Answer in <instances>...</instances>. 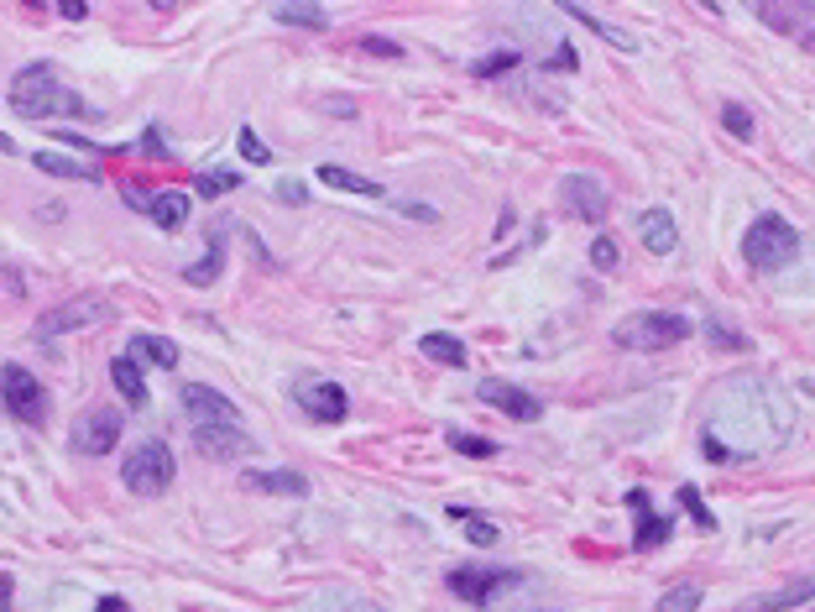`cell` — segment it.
Masks as SVG:
<instances>
[{
    "instance_id": "6da1fadb",
    "label": "cell",
    "mask_w": 815,
    "mask_h": 612,
    "mask_svg": "<svg viewBox=\"0 0 815 612\" xmlns=\"http://www.w3.org/2000/svg\"><path fill=\"white\" fill-rule=\"evenodd\" d=\"M789 429V408H779V398L763 382L732 377L721 382L706 403V424H701V450L716 466H737V461H758L768 456Z\"/></svg>"
},
{
    "instance_id": "7a4b0ae2",
    "label": "cell",
    "mask_w": 815,
    "mask_h": 612,
    "mask_svg": "<svg viewBox=\"0 0 815 612\" xmlns=\"http://www.w3.org/2000/svg\"><path fill=\"white\" fill-rule=\"evenodd\" d=\"M11 116L21 121H53V116H84V100L74 84L58 79L53 63H32L11 79Z\"/></svg>"
},
{
    "instance_id": "3957f363",
    "label": "cell",
    "mask_w": 815,
    "mask_h": 612,
    "mask_svg": "<svg viewBox=\"0 0 815 612\" xmlns=\"http://www.w3.org/2000/svg\"><path fill=\"white\" fill-rule=\"evenodd\" d=\"M800 257V231L784 215H758L748 231H742V262L758 272H779Z\"/></svg>"
},
{
    "instance_id": "277c9868",
    "label": "cell",
    "mask_w": 815,
    "mask_h": 612,
    "mask_svg": "<svg viewBox=\"0 0 815 612\" xmlns=\"http://www.w3.org/2000/svg\"><path fill=\"white\" fill-rule=\"evenodd\" d=\"M695 335V320L685 314H669V309H643V314H627L617 320L612 340L622 351H664V346H680V340Z\"/></svg>"
},
{
    "instance_id": "5b68a950",
    "label": "cell",
    "mask_w": 815,
    "mask_h": 612,
    "mask_svg": "<svg viewBox=\"0 0 815 612\" xmlns=\"http://www.w3.org/2000/svg\"><path fill=\"white\" fill-rule=\"evenodd\" d=\"M173 476H178V466H173V450L162 445V440H142L131 450V456L121 461V482L136 492V497H157V492H168L173 487Z\"/></svg>"
},
{
    "instance_id": "8992f818",
    "label": "cell",
    "mask_w": 815,
    "mask_h": 612,
    "mask_svg": "<svg viewBox=\"0 0 815 612\" xmlns=\"http://www.w3.org/2000/svg\"><path fill=\"white\" fill-rule=\"evenodd\" d=\"M115 320V304L105 299V293H79V299H68L58 309H48L37 320V335L42 340H58V335H74V330H89V325H105Z\"/></svg>"
},
{
    "instance_id": "52a82bcc",
    "label": "cell",
    "mask_w": 815,
    "mask_h": 612,
    "mask_svg": "<svg viewBox=\"0 0 815 612\" xmlns=\"http://www.w3.org/2000/svg\"><path fill=\"white\" fill-rule=\"evenodd\" d=\"M0 403H6V414L21 424L48 419V388H42L27 367H0Z\"/></svg>"
},
{
    "instance_id": "ba28073f",
    "label": "cell",
    "mask_w": 815,
    "mask_h": 612,
    "mask_svg": "<svg viewBox=\"0 0 815 612\" xmlns=\"http://www.w3.org/2000/svg\"><path fill=\"white\" fill-rule=\"evenodd\" d=\"M293 403L304 408L309 419H319V424H340L345 414H351V398H345V388L330 382V377H298L293 382Z\"/></svg>"
},
{
    "instance_id": "9c48e42d",
    "label": "cell",
    "mask_w": 815,
    "mask_h": 612,
    "mask_svg": "<svg viewBox=\"0 0 815 612\" xmlns=\"http://www.w3.org/2000/svg\"><path fill=\"white\" fill-rule=\"evenodd\" d=\"M121 414L115 408H89L84 419H74V435H68V450L74 456H110L115 440H121Z\"/></svg>"
},
{
    "instance_id": "30bf717a",
    "label": "cell",
    "mask_w": 815,
    "mask_h": 612,
    "mask_svg": "<svg viewBox=\"0 0 815 612\" xmlns=\"http://www.w3.org/2000/svg\"><path fill=\"white\" fill-rule=\"evenodd\" d=\"M523 581H528L523 571H471V565H460V571H450V592L465 597V602H476V607H486L492 597L512 592V586H523Z\"/></svg>"
},
{
    "instance_id": "8fae6325",
    "label": "cell",
    "mask_w": 815,
    "mask_h": 612,
    "mask_svg": "<svg viewBox=\"0 0 815 612\" xmlns=\"http://www.w3.org/2000/svg\"><path fill=\"white\" fill-rule=\"evenodd\" d=\"M183 408H189V419L194 424H225V429H241V408L230 403L225 393L215 388H204V382H183Z\"/></svg>"
},
{
    "instance_id": "7c38bea8",
    "label": "cell",
    "mask_w": 815,
    "mask_h": 612,
    "mask_svg": "<svg viewBox=\"0 0 815 612\" xmlns=\"http://www.w3.org/2000/svg\"><path fill=\"white\" fill-rule=\"evenodd\" d=\"M476 398L481 403H492V408H502L507 419H518V424H533L544 414V403L533 398V393H523V388H512V382H502V377H481L476 382Z\"/></svg>"
},
{
    "instance_id": "4fadbf2b",
    "label": "cell",
    "mask_w": 815,
    "mask_h": 612,
    "mask_svg": "<svg viewBox=\"0 0 815 612\" xmlns=\"http://www.w3.org/2000/svg\"><path fill=\"white\" fill-rule=\"evenodd\" d=\"M560 199L570 204V215H580V220H591V225H601L612 215V194L596 184L591 173H570L565 184H560Z\"/></svg>"
},
{
    "instance_id": "5bb4252c",
    "label": "cell",
    "mask_w": 815,
    "mask_h": 612,
    "mask_svg": "<svg viewBox=\"0 0 815 612\" xmlns=\"http://www.w3.org/2000/svg\"><path fill=\"white\" fill-rule=\"evenodd\" d=\"M627 513L638 518V529H633V550H659V544H669L674 524H669L664 513H654V503H648V492H643V487L627 492Z\"/></svg>"
},
{
    "instance_id": "9a60e30c",
    "label": "cell",
    "mask_w": 815,
    "mask_h": 612,
    "mask_svg": "<svg viewBox=\"0 0 815 612\" xmlns=\"http://www.w3.org/2000/svg\"><path fill=\"white\" fill-rule=\"evenodd\" d=\"M194 450L209 461H236L251 456V440L246 429H225V424H194Z\"/></svg>"
},
{
    "instance_id": "2e32d148",
    "label": "cell",
    "mask_w": 815,
    "mask_h": 612,
    "mask_svg": "<svg viewBox=\"0 0 815 612\" xmlns=\"http://www.w3.org/2000/svg\"><path fill=\"white\" fill-rule=\"evenodd\" d=\"M638 236H643V246H648L654 257H669L674 246H680V225H674L669 210H643V215H638Z\"/></svg>"
},
{
    "instance_id": "e0dca14e",
    "label": "cell",
    "mask_w": 815,
    "mask_h": 612,
    "mask_svg": "<svg viewBox=\"0 0 815 612\" xmlns=\"http://www.w3.org/2000/svg\"><path fill=\"white\" fill-rule=\"evenodd\" d=\"M815 597V576H800V581H789L779 586V592H763V597H748L737 612H784V607H800Z\"/></svg>"
},
{
    "instance_id": "ac0fdd59",
    "label": "cell",
    "mask_w": 815,
    "mask_h": 612,
    "mask_svg": "<svg viewBox=\"0 0 815 612\" xmlns=\"http://www.w3.org/2000/svg\"><path fill=\"white\" fill-rule=\"evenodd\" d=\"M314 173H319V184H324V189H340V194H361V199H377V194H382L377 178H361V173L340 168V163H319Z\"/></svg>"
},
{
    "instance_id": "d6986e66",
    "label": "cell",
    "mask_w": 815,
    "mask_h": 612,
    "mask_svg": "<svg viewBox=\"0 0 815 612\" xmlns=\"http://www.w3.org/2000/svg\"><path fill=\"white\" fill-rule=\"evenodd\" d=\"M110 382H115V393L126 398V408H147V382H142V372H136L131 356L110 361Z\"/></svg>"
},
{
    "instance_id": "ffe728a7",
    "label": "cell",
    "mask_w": 815,
    "mask_h": 612,
    "mask_svg": "<svg viewBox=\"0 0 815 612\" xmlns=\"http://www.w3.org/2000/svg\"><path fill=\"white\" fill-rule=\"evenodd\" d=\"M272 21H283V27H309V32H324V27H330V16H324L319 6H309V0H277V6H272Z\"/></svg>"
},
{
    "instance_id": "44dd1931",
    "label": "cell",
    "mask_w": 815,
    "mask_h": 612,
    "mask_svg": "<svg viewBox=\"0 0 815 612\" xmlns=\"http://www.w3.org/2000/svg\"><path fill=\"white\" fill-rule=\"evenodd\" d=\"M246 482L256 492H277V497H309V476H298V471H251Z\"/></svg>"
},
{
    "instance_id": "7402d4cb",
    "label": "cell",
    "mask_w": 815,
    "mask_h": 612,
    "mask_svg": "<svg viewBox=\"0 0 815 612\" xmlns=\"http://www.w3.org/2000/svg\"><path fill=\"white\" fill-rule=\"evenodd\" d=\"M147 215L162 225V231H178V225L189 220V194H178V189H162L157 199H147Z\"/></svg>"
},
{
    "instance_id": "603a6c76",
    "label": "cell",
    "mask_w": 815,
    "mask_h": 612,
    "mask_svg": "<svg viewBox=\"0 0 815 612\" xmlns=\"http://www.w3.org/2000/svg\"><path fill=\"white\" fill-rule=\"evenodd\" d=\"M304 612H377L366 597H356V592H345V586H324L319 597H309L304 602Z\"/></svg>"
},
{
    "instance_id": "cb8c5ba5",
    "label": "cell",
    "mask_w": 815,
    "mask_h": 612,
    "mask_svg": "<svg viewBox=\"0 0 815 612\" xmlns=\"http://www.w3.org/2000/svg\"><path fill=\"white\" fill-rule=\"evenodd\" d=\"M418 346H424V356L439 361V367H465V340H455V335H445V330L418 335Z\"/></svg>"
},
{
    "instance_id": "d4e9b609",
    "label": "cell",
    "mask_w": 815,
    "mask_h": 612,
    "mask_svg": "<svg viewBox=\"0 0 815 612\" xmlns=\"http://www.w3.org/2000/svg\"><path fill=\"white\" fill-rule=\"evenodd\" d=\"M32 168H42V173H53V178H84V184H95V168H84V163H74V157H58V152H32Z\"/></svg>"
},
{
    "instance_id": "484cf974",
    "label": "cell",
    "mask_w": 815,
    "mask_h": 612,
    "mask_svg": "<svg viewBox=\"0 0 815 612\" xmlns=\"http://www.w3.org/2000/svg\"><path fill=\"white\" fill-rule=\"evenodd\" d=\"M565 16H575L580 21V27H591L601 42H612V48H622V53H633L638 48V42L633 37H627V32H617V27H607V21H601V16H591V11H575V6H565Z\"/></svg>"
},
{
    "instance_id": "4316f807",
    "label": "cell",
    "mask_w": 815,
    "mask_h": 612,
    "mask_svg": "<svg viewBox=\"0 0 815 612\" xmlns=\"http://www.w3.org/2000/svg\"><path fill=\"white\" fill-rule=\"evenodd\" d=\"M230 189H241V168H204L199 173V199H220Z\"/></svg>"
},
{
    "instance_id": "83f0119b",
    "label": "cell",
    "mask_w": 815,
    "mask_h": 612,
    "mask_svg": "<svg viewBox=\"0 0 815 612\" xmlns=\"http://www.w3.org/2000/svg\"><path fill=\"white\" fill-rule=\"evenodd\" d=\"M131 351L147 356V361H157V367H178V346H173V340H162V335H136Z\"/></svg>"
},
{
    "instance_id": "f1b7e54d",
    "label": "cell",
    "mask_w": 815,
    "mask_h": 612,
    "mask_svg": "<svg viewBox=\"0 0 815 612\" xmlns=\"http://www.w3.org/2000/svg\"><path fill=\"white\" fill-rule=\"evenodd\" d=\"M695 607H701V586L695 581H680L659 597V612H695Z\"/></svg>"
},
{
    "instance_id": "f546056e",
    "label": "cell",
    "mask_w": 815,
    "mask_h": 612,
    "mask_svg": "<svg viewBox=\"0 0 815 612\" xmlns=\"http://www.w3.org/2000/svg\"><path fill=\"white\" fill-rule=\"evenodd\" d=\"M220 267H225V246L215 241V246H209V257H204V262H194L189 272H183V278H189V283L199 288V283H215V278H220Z\"/></svg>"
},
{
    "instance_id": "4dcf8cb0",
    "label": "cell",
    "mask_w": 815,
    "mask_h": 612,
    "mask_svg": "<svg viewBox=\"0 0 815 612\" xmlns=\"http://www.w3.org/2000/svg\"><path fill=\"white\" fill-rule=\"evenodd\" d=\"M512 63H518V53L502 48V53H486V58H476V63H471V74H476V79H497V74H507Z\"/></svg>"
},
{
    "instance_id": "1f68e13d",
    "label": "cell",
    "mask_w": 815,
    "mask_h": 612,
    "mask_svg": "<svg viewBox=\"0 0 815 612\" xmlns=\"http://www.w3.org/2000/svg\"><path fill=\"white\" fill-rule=\"evenodd\" d=\"M236 142H241V157H246V163H256V168H267V163H272L267 142H262V136H256L251 126H241V136H236Z\"/></svg>"
},
{
    "instance_id": "d6a6232c",
    "label": "cell",
    "mask_w": 815,
    "mask_h": 612,
    "mask_svg": "<svg viewBox=\"0 0 815 612\" xmlns=\"http://www.w3.org/2000/svg\"><path fill=\"white\" fill-rule=\"evenodd\" d=\"M680 503H685V513H690V518H695V524H701L706 534L716 529V518H711V508H706V497L695 492V487H680Z\"/></svg>"
},
{
    "instance_id": "836d02e7",
    "label": "cell",
    "mask_w": 815,
    "mask_h": 612,
    "mask_svg": "<svg viewBox=\"0 0 815 612\" xmlns=\"http://www.w3.org/2000/svg\"><path fill=\"white\" fill-rule=\"evenodd\" d=\"M450 445L460 450V456H497V445H492V440H481V435H465V429H450Z\"/></svg>"
},
{
    "instance_id": "e575fe53",
    "label": "cell",
    "mask_w": 815,
    "mask_h": 612,
    "mask_svg": "<svg viewBox=\"0 0 815 612\" xmlns=\"http://www.w3.org/2000/svg\"><path fill=\"white\" fill-rule=\"evenodd\" d=\"M721 126H727L732 136H742V142L753 136V116H748L742 105H721Z\"/></svg>"
},
{
    "instance_id": "d590c367",
    "label": "cell",
    "mask_w": 815,
    "mask_h": 612,
    "mask_svg": "<svg viewBox=\"0 0 815 612\" xmlns=\"http://www.w3.org/2000/svg\"><path fill=\"white\" fill-rule=\"evenodd\" d=\"M706 335H711V346H721V351H748V335H737V330L716 325V320H706Z\"/></svg>"
},
{
    "instance_id": "8d00e7d4",
    "label": "cell",
    "mask_w": 815,
    "mask_h": 612,
    "mask_svg": "<svg viewBox=\"0 0 815 612\" xmlns=\"http://www.w3.org/2000/svg\"><path fill=\"white\" fill-rule=\"evenodd\" d=\"M591 267H596V272H612V267H617V241H612V236H596V241H591Z\"/></svg>"
},
{
    "instance_id": "74e56055",
    "label": "cell",
    "mask_w": 815,
    "mask_h": 612,
    "mask_svg": "<svg viewBox=\"0 0 815 612\" xmlns=\"http://www.w3.org/2000/svg\"><path fill=\"white\" fill-rule=\"evenodd\" d=\"M465 534H471V544H497V524H492V518H481V513L465 518Z\"/></svg>"
},
{
    "instance_id": "f35d334b",
    "label": "cell",
    "mask_w": 815,
    "mask_h": 612,
    "mask_svg": "<svg viewBox=\"0 0 815 612\" xmlns=\"http://www.w3.org/2000/svg\"><path fill=\"white\" fill-rule=\"evenodd\" d=\"M361 48L366 53H377V58H403V48L392 37H361Z\"/></svg>"
},
{
    "instance_id": "ab89813d",
    "label": "cell",
    "mask_w": 815,
    "mask_h": 612,
    "mask_svg": "<svg viewBox=\"0 0 815 612\" xmlns=\"http://www.w3.org/2000/svg\"><path fill=\"white\" fill-rule=\"evenodd\" d=\"M277 199H288V204H304L309 194H304V184H293V178H283V184H277Z\"/></svg>"
},
{
    "instance_id": "60d3db41",
    "label": "cell",
    "mask_w": 815,
    "mask_h": 612,
    "mask_svg": "<svg viewBox=\"0 0 815 612\" xmlns=\"http://www.w3.org/2000/svg\"><path fill=\"white\" fill-rule=\"evenodd\" d=\"M0 612H16V586L6 571H0Z\"/></svg>"
},
{
    "instance_id": "b9f144b4",
    "label": "cell",
    "mask_w": 815,
    "mask_h": 612,
    "mask_svg": "<svg viewBox=\"0 0 815 612\" xmlns=\"http://www.w3.org/2000/svg\"><path fill=\"white\" fill-rule=\"evenodd\" d=\"M58 16H63V21H84V16H89V6H84V0H63Z\"/></svg>"
},
{
    "instance_id": "7bdbcfd3",
    "label": "cell",
    "mask_w": 815,
    "mask_h": 612,
    "mask_svg": "<svg viewBox=\"0 0 815 612\" xmlns=\"http://www.w3.org/2000/svg\"><path fill=\"white\" fill-rule=\"evenodd\" d=\"M398 210H403V215H413V220H439V210H429V204H408V199H403Z\"/></svg>"
},
{
    "instance_id": "ee69618b",
    "label": "cell",
    "mask_w": 815,
    "mask_h": 612,
    "mask_svg": "<svg viewBox=\"0 0 815 612\" xmlns=\"http://www.w3.org/2000/svg\"><path fill=\"white\" fill-rule=\"evenodd\" d=\"M544 68H575V48H554V58Z\"/></svg>"
},
{
    "instance_id": "f6af8a7d",
    "label": "cell",
    "mask_w": 815,
    "mask_h": 612,
    "mask_svg": "<svg viewBox=\"0 0 815 612\" xmlns=\"http://www.w3.org/2000/svg\"><path fill=\"white\" fill-rule=\"evenodd\" d=\"M95 612H131V607H126L121 597H100V602H95Z\"/></svg>"
},
{
    "instance_id": "bcb514c9",
    "label": "cell",
    "mask_w": 815,
    "mask_h": 612,
    "mask_svg": "<svg viewBox=\"0 0 815 612\" xmlns=\"http://www.w3.org/2000/svg\"><path fill=\"white\" fill-rule=\"evenodd\" d=\"M0 152H16V142H11V136H6V131H0Z\"/></svg>"
}]
</instances>
